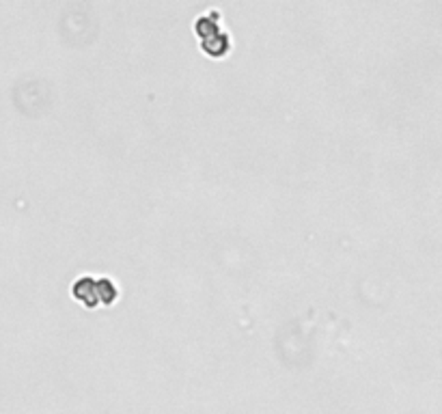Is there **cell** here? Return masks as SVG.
<instances>
[{
  "mask_svg": "<svg viewBox=\"0 0 442 414\" xmlns=\"http://www.w3.org/2000/svg\"><path fill=\"white\" fill-rule=\"evenodd\" d=\"M72 291L74 298L86 305L88 309L108 307L116 300V293H119L114 281H110L108 276H80L74 283Z\"/></svg>",
  "mask_w": 442,
  "mask_h": 414,
  "instance_id": "1",
  "label": "cell"
},
{
  "mask_svg": "<svg viewBox=\"0 0 442 414\" xmlns=\"http://www.w3.org/2000/svg\"><path fill=\"white\" fill-rule=\"evenodd\" d=\"M196 31L203 39V48L208 50L214 56H220L227 52L229 48V39L227 33L222 31V24H220V15L216 11H210L199 18L196 22Z\"/></svg>",
  "mask_w": 442,
  "mask_h": 414,
  "instance_id": "2",
  "label": "cell"
}]
</instances>
